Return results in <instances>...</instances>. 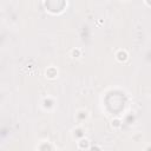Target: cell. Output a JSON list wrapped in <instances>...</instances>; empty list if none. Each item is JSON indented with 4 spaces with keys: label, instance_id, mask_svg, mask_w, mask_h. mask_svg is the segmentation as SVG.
Wrapping results in <instances>:
<instances>
[{
    "label": "cell",
    "instance_id": "6da1fadb",
    "mask_svg": "<svg viewBox=\"0 0 151 151\" xmlns=\"http://www.w3.org/2000/svg\"><path fill=\"white\" fill-rule=\"evenodd\" d=\"M41 106H42L44 110L51 111V110H53L54 106H55V99H54L53 97H51V96H47V97H45V98L42 99Z\"/></svg>",
    "mask_w": 151,
    "mask_h": 151
},
{
    "label": "cell",
    "instance_id": "7a4b0ae2",
    "mask_svg": "<svg viewBox=\"0 0 151 151\" xmlns=\"http://www.w3.org/2000/svg\"><path fill=\"white\" fill-rule=\"evenodd\" d=\"M88 111L87 110H85V109H80V110H78L77 111V113H76V118H77V120L81 124V123H84L87 118H88Z\"/></svg>",
    "mask_w": 151,
    "mask_h": 151
},
{
    "label": "cell",
    "instance_id": "3957f363",
    "mask_svg": "<svg viewBox=\"0 0 151 151\" xmlns=\"http://www.w3.org/2000/svg\"><path fill=\"white\" fill-rule=\"evenodd\" d=\"M72 137L74 139H80V138H84L85 137V130L81 127V126H77L76 129L72 130Z\"/></svg>",
    "mask_w": 151,
    "mask_h": 151
},
{
    "label": "cell",
    "instance_id": "277c9868",
    "mask_svg": "<svg viewBox=\"0 0 151 151\" xmlns=\"http://www.w3.org/2000/svg\"><path fill=\"white\" fill-rule=\"evenodd\" d=\"M77 145H78V147L79 149H81V150H85V149H90V142H88V139L87 138H80L78 142H77Z\"/></svg>",
    "mask_w": 151,
    "mask_h": 151
},
{
    "label": "cell",
    "instance_id": "5b68a950",
    "mask_svg": "<svg viewBox=\"0 0 151 151\" xmlns=\"http://www.w3.org/2000/svg\"><path fill=\"white\" fill-rule=\"evenodd\" d=\"M116 58H117V60H119V61H125L126 59H127V53H126V51H119L117 54H116Z\"/></svg>",
    "mask_w": 151,
    "mask_h": 151
},
{
    "label": "cell",
    "instance_id": "8992f818",
    "mask_svg": "<svg viewBox=\"0 0 151 151\" xmlns=\"http://www.w3.org/2000/svg\"><path fill=\"white\" fill-rule=\"evenodd\" d=\"M58 74V71L54 68V67H50L47 71H46V77L48 78H55Z\"/></svg>",
    "mask_w": 151,
    "mask_h": 151
},
{
    "label": "cell",
    "instance_id": "52a82bcc",
    "mask_svg": "<svg viewBox=\"0 0 151 151\" xmlns=\"http://www.w3.org/2000/svg\"><path fill=\"white\" fill-rule=\"evenodd\" d=\"M80 53H81V51L78 50V48H76V50H72L71 55H72L73 58H79V57H80Z\"/></svg>",
    "mask_w": 151,
    "mask_h": 151
},
{
    "label": "cell",
    "instance_id": "ba28073f",
    "mask_svg": "<svg viewBox=\"0 0 151 151\" xmlns=\"http://www.w3.org/2000/svg\"><path fill=\"white\" fill-rule=\"evenodd\" d=\"M123 1H127V0H123Z\"/></svg>",
    "mask_w": 151,
    "mask_h": 151
}]
</instances>
